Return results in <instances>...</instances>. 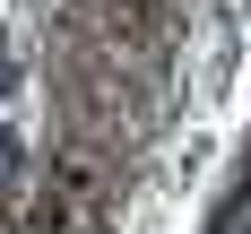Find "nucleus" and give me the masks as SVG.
Listing matches in <instances>:
<instances>
[{"instance_id": "1", "label": "nucleus", "mask_w": 251, "mask_h": 234, "mask_svg": "<svg viewBox=\"0 0 251 234\" xmlns=\"http://www.w3.org/2000/svg\"><path fill=\"white\" fill-rule=\"evenodd\" d=\"M9 78H18V61H9V44H0V87H9Z\"/></svg>"}]
</instances>
